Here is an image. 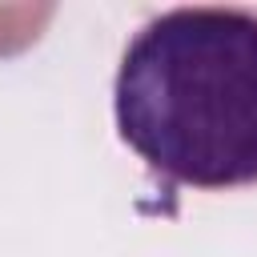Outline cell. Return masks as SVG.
<instances>
[{
  "label": "cell",
  "instance_id": "cell-1",
  "mask_svg": "<svg viewBox=\"0 0 257 257\" xmlns=\"http://www.w3.org/2000/svg\"><path fill=\"white\" fill-rule=\"evenodd\" d=\"M112 108L120 141L169 185H257V12L189 4L145 20Z\"/></svg>",
  "mask_w": 257,
  "mask_h": 257
},
{
  "label": "cell",
  "instance_id": "cell-2",
  "mask_svg": "<svg viewBox=\"0 0 257 257\" xmlns=\"http://www.w3.org/2000/svg\"><path fill=\"white\" fill-rule=\"evenodd\" d=\"M52 4H0V56L28 48L52 20Z\"/></svg>",
  "mask_w": 257,
  "mask_h": 257
}]
</instances>
